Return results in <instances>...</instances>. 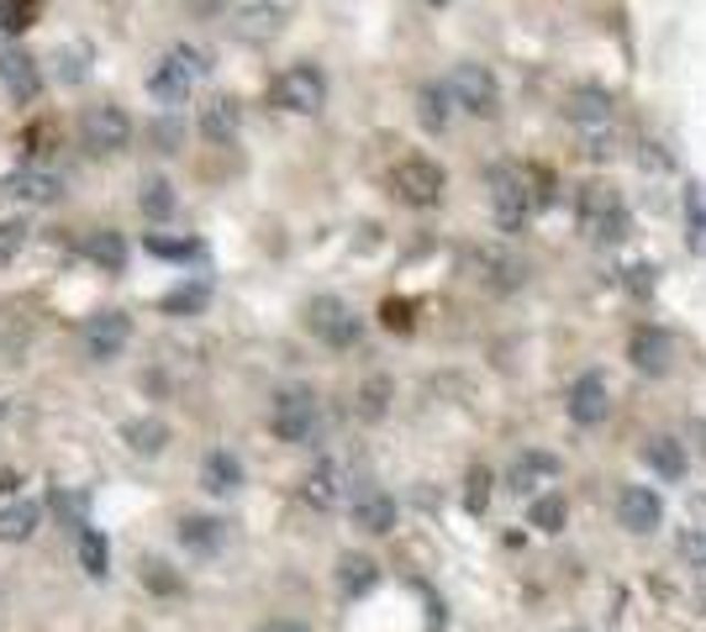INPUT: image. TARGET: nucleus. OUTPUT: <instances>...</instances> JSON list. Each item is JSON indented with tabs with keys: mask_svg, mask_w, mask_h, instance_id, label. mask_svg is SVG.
<instances>
[{
	"mask_svg": "<svg viewBox=\"0 0 706 632\" xmlns=\"http://www.w3.org/2000/svg\"><path fill=\"white\" fill-rule=\"evenodd\" d=\"M200 74H206V53L191 48V43H174V48L153 64L148 90H153V100H164V106H185V96L195 90Z\"/></svg>",
	"mask_w": 706,
	"mask_h": 632,
	"instance_id": "obj_1",
	"label": "nucleus"
},
{
	"mask_svg": "<svg viewBox=\"0 0 706 632\" xmlns=\"http://www.w3.org/2000/svg\"><path fill=\"white\" fill-rule=\"evenodd\" d=\"M317 422H322L317 390L291 385L269 401V427H274V438L280 443H312L317 438Z\"/></svg>",
	"mask_w": 706,
	"mask_h": 632,
	"instance_id": "obj_2",
	"label": "nucleus"
},
{
	"mask_svg": "<svg viewBox=\"0 0 706 632\" xmlns=\"http://www.w3.org/2000/svg\"><path fill=\"white\" fill-rule=\"evenodd\" d=\"M580 232L590 243H622L628 238V206L611 185H585L580 190Z\"/></svg>",
	"mask_w": 706,
	"mask_h": 632,
	"instance_id": "obj_3",
	"label": "nucleus"
},
{
	"mask_svg": "<svg viewBox=\"0 0 706 632\" xmlns=\"http://www.w3.org/2000/svg\"><path fill=\"white\" fill-rule=\"evenodd\" d=\"M533 179L528 170H512V164H501V170H490V211H496V227L501 232H522V221L533 217Z\"/></svg>",
	"mask_w": 706,
	"mask_h": 632,
	"instance_id": "obj_4",
	"label": "nucleus"
},
{
	"mask_svg": "<svg viewBox=\"0 0 706 632\" xmlns=\"http://www.w3.org/2000/svg\"><path fill=\"white\" fill-rule=\"evenodd\" d=\"M448 96L459 100L469 117H496L501 111V85H496V74L486 64H459L448 74Z\"/></svg>",
	"mask_w": 706,
	"mask_h": 632,
	"instance_id": "obj_5",
	"label": "nucleus"
},
{
	"mask_svg": "<svg viewBox=\"0 0 706 632\" xmlns=\"http://www.w3.org/2000/svg\"><path fill=\"white\" fill-rule=\"evenodd\" d=\"M79 138L90 153H122L132 143V117H127L122 106H111V100H100L90 106L85 117H79Z\"/></svg>",
	"mask_w": 706,
	"mask_h": 632,
	"instance_id": "obj_6",
	"label": "nucleus"
},
{
	"mask_svg": "<svg viewBox=\"0 0 706 632\" xmlns=\"http://www.w3.org/2000/svg\"><path fill=\"white\" fill-rule=\"evenodd\" d=\"M306 327H312L327 348H354V342H359V316H354V306L338 301V295H317V301L306 306Z\"/></svg>",
	"mask_w": 706,
	"mask_h": 632,
	"instance_id": "obj_7",
	"label": "nucleus"
},
{
	"mask_svg": "<svg viewBox=\"0 0 706 632\" xmlns=\"http://www.w3.org/2000/svg\"><path fill=\"white\" fill-rule=\"evenodd\" d=\"M274 100H280L285 111L312 117V111H322V100H327V79H322L317 64H291V69L274 79Z\"/></svg>",
	"mask_w": 706,
	"mask_h": 632,
	"instance_id": "obj_8",
	"label": "nucleus"
},
{
	"mask_svg": "<svg viewBox=\"0 0 706 632\" xmlns=\"http://www.w3.org/2000/svg\"><path fill=\"white\" fill-rule=\"evenodd\" d=\"M390 185H395V195H401L406 206H438L448 179H443V170L433 159H401L395 174H390Z\"/></svg>",
	"mask_w": 706,
	"mask_h": 632,
	"instance_id": "obj_9",
	"label": "nucleus"
},
{
	"mask_svg": "<svg viewBox=\"0 0 706 632\" xmlns=\"http://www.w3.org/2000/svg\"><path fill=\"white\" fill-rule=\"evenodd\" d=\"M469 269H475V280L490 285V291H517L528 280V264H522V253H512V248H475Z\"/></svg>",
	"mask_w": 706,
	"mask_h": 632,
	"instance_id": "obj_10",
	"label": "nucleus"
},
{
	"mask_svg": "<svg viewBox=\"0 0 706 632\" xmlns=\"http://www.w3.org/2000/svg\"><path fill=\"white\" fill-rule=\"evenodd\" d=\"M0 190L11 200H26V206H48L53 195H64V174H53L48 164H17L0 179Z\"/></svg>",
	"mask_w": 706,
	"mask_h": 632,
	"instance_id": "obj_11",
	"label": "nucleus"
},
{
	"mask_svg": "<svg viewBox=\"0 0 706 632\" xmlns=\"http://www.w3.org/2000/svg\"><path fill=\"white\" fill-rule=\"evenodd\" d=\"M611 412V390H607V374H580L575 385H569V422L575 427H596V422H607Z\"/></svg>",
	"mask_w": 706,
	"mask_h": 632,
	"instance_id": "obj_12",
	"label": "nucleus"
},
{
	"mask_svg": "<svg viewBox=\"0 0 706 632\" xmlns=\"http://www.w3.org/2000/svg\"><path fill=\"white\" fill-rule=\"evenodd\" d=\"M617 522H622L628 533H654L659 522H664V501H659V490L622 486L617 490Z\"/></svg>",
	"mask_w": 706,
	"mask_h": 632,
	"instance_id": "obj_13",
	"label": "nucleus"
},
{
	"mask_svg": "<svg viewBox=\"0 0 706 632\" xmlns=\"http://www.w3.org/2000/svg\"><path fill=\"white\" fill-rule=\"evenodd\" d=\"M0 85L17 96V106H32L43 96V74H37V58L26 48H0Z\"/></svg>",
	"mask_w": 706,
	"mask_h": 632,
	"instance_id": "obj_14",
	"label": "nucleus"
},
{
	"mask_svg": "<svg viewBox=\"0 0 706 632\" xmlns=\"http://www.w3.org/2000/svg\"><path fill=\"white\" fill-rule=\"evenodd\" d=\"M127 338H132V322H127L122 312H100V316L85 322V353L100 359V364H106V359H117V353L127 348Z\"/></svg>",
	"mask_w": 706,
	"mask_h": 632,
	"instance_id": "obj_15",
	"label": "nucleus"
},
{
	"mask_svg": "<svg viewBox=\"0 0 706 632\" xmlns=\"http://www.w3.org/2000/svg\"><path fill=\"white\" fill-rule=\"evenodd\" d=\"M564 117L575 127H611L617 122V100L601 90V85H580L564 96Z\"/></svg>",
	"mask_w": 706,
	"mask_h": 632,
	"instance_id": "obj_16",
	"label": "nucleus"
},
{
	"mask_svg": "<svg viewBox=\"0 0 706 632\" xmlns=\"http://www.w3.org/2000/svg\"><path fill=\"white\" fill-rule=\"evenodd\" d=\"M301 495H306V506L333 511L343 501V464L338 459H317L312 464V475L301 480Z\"/></svg>",
	"mask_w": 706,
	"mask_h": 632,
	"instance_id": "obj_17",
	"label": "nucleus"
},
{
	"mask_svg": "<svg viewBox=\"0 0 706 632\" xmlns=\"http://www.w3.org/2000/svg\"><path fill=\"white\" fill-rule=\"evenodd\" d=\"M628 359H633L638 374H664L670 369V338L659 327H638L628 338Z\"/></svg>",
	"mask_w": 706,
	"mask_h": 632,
	"instance_id": "obj_18",
	"label": "nucleus"
},
{
	"mask_svg": "<svg viewBox=\"0 0 706 632\" xmlns=\"http://www.w3.org/2000/svg\"><path fill=\"white\" fill-rule=\"evenodd\" d=\"M200 486L211 490V495H232V490L243 486V459L227 454V448H211L206 464H200Z\"/></svg>",
	"mask_w": 706,
	"mask_h": 632,
	"instance_id": "obj_19",
	"label": "nucleus"
},
{
	"mask_svg": "<svg viewBox=\"0 0 706 632\" xmlns=\"http://www.w3.org/2000/svg\"><path fill=\"white\" fill-rule=\"evenodd\" d=\"M354 527H365V533H390V527H395V501H390L385 490H359V495H354Z\"/></svg>",
	"mask_w": 706,
	"mask_h": 632,
	"instance_id": "obj_20",
	"label": "nucleus"
},
{
	"mask_svg": "<svg viewBox=\"0 0 706 632\" xmlns=\"http://www.w3.org/2000/svg\"><path fill=\"white\" fill-rule=\"evenodd\" d=\"M37 522H43V506H37V501H26V495L6 501V506H0V543H26V537L37 533Z\"/></svg>",
	"mask_w": 706,
	"mask_h": 632,
	"instance_id": "obj_21",
	"label": "nucleus"
},
{
	"mask_svg": "<svg viewBox=\"0 0 706 632\" xmlns=\"http://www.w3.org/2000/svg\"><path fill=\"white\" fill-rule=\"evenodd\" d=\"M227 527H221L217 516H206V511H191V516H180V543L191 548V554H217Z\"/></svg>",
	"mask_w": 706,
	"mask_h": 632,
	"instance_id": "obj_22",
	"label": "nucleus"
},
{
	"mask_svg": "<svg viewBox=\"0 0 706 632\" xmlns=\"http://www.w3.org/2000/svg\"><path fill=\"white\" fill-rule=\"evenodd\" d=\"M238 122H243L238 100L217 96V100H206V106H200V132H206L211 143H232V138H238Z\"/></svg>",
	"mask_w": 706,
	"mask_h": 632,
	"instance_id": "obj_23",
	"label": "nucleus"
},
{
	"mask_svg": "<svg viewBox=\"0 0 706 632\" xmlns=\"http://www.w3.org/2000/svg\"><path fill=\"white\" fill-rule=\"evenodd\" d=\"M338 585H343V596H369V590L380 585V564L369 559V554H343Z\"/></svg>",
	"mask_w": 706,
	"mask_h": 632,
	"instance_id": "obj_24",
	"label": "nucleus"
},
{
	"mask_svg": "<svg viewBox=\"0 0 706 632\" xmlns=\"http://www.w3.org/2000/svg\"><path fill=\"white\" fill-rule=\"evenodd\" d=\"M643 459H649V469H659V480H685V448L681 438H649L643 443Z\"/></svg>",
	"mask_w": 706,
	"mask_h": 632,
	"instance_id": "obj_25",
	"label": "nucleus"
},
{
	"mask_svg": "<svg viewBox=\"0 0 706 632\" xmlns=\"http://www.w3.org/2000/svg\"><path fill=\"white\" fill-rule=\"evenodd\" d=\"M122 438L132 454H143V459H153V454H164V443H170V427L159 422V416H138V422H127Z\"/></svg>",
	"mask_w": 706,
	"mask_h": 632,
	"instance_id": "obj_26",
	"label": "nucleus"
},
{
	"mask_svg": "<svg viewBox=\"0 0 706 632\" xmlns=\"http://www.w3.org/2000/svg\"><path fill=\"white\" fill-rule=\"evenodd\" d=\"M85 253H90L106 274H122L127 269V243H122V232H111V227L90 232V238H85Z\"/></svg>",
	"mask_w": 706,
	"mask_h": 632,
	"instance_id": "obj_27",
	"label": "nucleus"
},
{
	"mask_svg": "<svg viewBox=\"0 0 706 632\" xmlns=\"http://www.w3.org/2000/svg\"><path fill=\"white\" fill-rule=\"evenodd\" d=\"M528 522H533L537 533H564V522H569V501H564L560 490H548V495H533V506H528Z\"/></svg>",
	"mask_w": 706,
	"mask_h": 632,
	"instance_id": "obj_28",
	"label": "nucleus"
},
{
	"mask_svg": "<svg viewBox=\"0 0 706 632\" xmlns=\"http://www.w3.org/2000/svg\"><path fill=\"white\" fill-rule=\"evenodd\" d=\"M79 569L90 575V580H106V569H111V543L100 527H85L79 533Z\"/></svg>",
	"mask_w": 706,
	"mask_h": 632,
	"instance_id": "obj_29",
	"label": "nucleus"
},
{
	"mask_svg": "<svg viewBox=\"0 0 706 632\" xmlns=\"http://www.w3.org/2000/svg\"><path fill=\"white\" fill-rule=\"evenodd\" d=\"M448 85H422V90H416V117H422V127H427V132H443V127H448Z\"/></svg>",
	"mask_w": 706,
	"mask_h": 632,
	"instance_id": "obj_30",
	"label": "nucleus"
},
{
	"mask_svg": "<svg viewBox=\"0 0 706 632\" xmlns=\"http://www.w3.org/2000/svg\"><path fill=\"white\" fill-rule=\"evenodd\" d=\"M548 475H560V459L554 454H522V459L512 464V490H528L537 486V480H548Z\"/></svg>",
	"mask_w": 706,
	"mask_h": 632,
	"instance_id": "obj_31",
	"label": "nucleus"
},
{
	"mask_svg": "<svg viewBox=\"0 0 706 632\" xmlns=\"http://www.w3.org/2000/svg\"><path fill=\"white\" fill-rule=\"evenodd\" d=\"M685 227H691V253L706 259V185L685 190Z\"/></svg>",
	"mask_w": 706,
	"mask_h": 632,
	"instance_id": "obj_32",
	"label": "nucleus"
},
{
	"mask_svg": "<svg viewBox=\"0 0 706 632\" xmlns=\"http://www.w3.org/2000/svg\"><path fill=\"white\" fill-rule=\"evenodd\" d=\"M138 206H143V217H153V221L174 217V185L170 179H148L143 190H138Z\"/></svg>",
	"mask_w": 706,
	"mask_h": 632,
	"instance_id": "obj_33",
	"label": "nucleus"
},
{
	"mask_svg": "<svg viewBox=\"0 0 706 632\" xmlns=\"http://www.w3.org/2000/svg\"><path fill=\"white\" fill-rule=\"evenodd\" d=\"M385 406H390V380L385 374H374V380L359 385V416H365V422H380Z\"/></svg>",
	"mask_w": 706,
	"mask_h": 632,
	"instance_id": "obj_34",
	"label": "nucleus"
},
{
	"mask_svg": "<svg viewBox=\"0 0 706 632\" xmlns=\"http://www.w3.org/2000/svg\"><path fill=\"white\" fill-rule=\"evenodd\" d=\"M53 64H64V69H58L64 85H79V79L90 74V48H85V43H69L64 53H53Z\"/></svg>",
	"mask_w": 706,
	"mask_h": 632,
	"instance_id": "obj_35",
	"label": "nucleus"
},
{
	"mask_svg": "<svg viewBox=\"0 0 706 632\" xmlns=\"http://www.w3.org/2000/svg\"><path fill=\"white\" fill-rule=\"evenodd\" d=\"M200 306H206V285H180V291L164 295V312L170 316H191V312H200Z\"/></svg>",
	"mask_w": 706,
	"mask_h": 632,
	"instance_id": "obj_36",
	"label": "nucleus"
},
{
	"mask_svg": "<svg viewBox=\"0 0 706 632\" xmlns=\"http://www.w3.org/2000/svg\"><path fill=\"white\" fill-rule=\"evenodd\" d=\"M148 253H153V259H174V264H185V259L200 253V243H191V238H148Z\"/></svg>",
	"mask_w": 706,
	"mask_h": 632,
	"instance_id": "obj_37",
	"label": "nucleus"
},
{
	"mask_svg": "<svg viewBox=\"0 0 706 632\" xmlns=\"http://www.w3.org/2000/svg\"><path fill=\"white\" fill-rule=\"evenodd\" d=\"M32 22H37V6L32 0H0V26L6 32H26Z\"/></svg>",
	"mask_w": 706,
	"mask_h": 632,
	"instance_id": "obj_38",
	"label": "nucleus"
},
{
	"mask_svg": "<svg viewBox=\"0 0 706 632\" xmlns=\"http://www.w3.org/2000/svg\"><path fill=\"white\" fill-rule=\"evenodd\" d=\"M486 501H490V469H469V480H464V506L480 516Z\"/></svg>",
	"mask_w": 706,
	"mask_h": 632,
	"instance_id": "obj_39",
	"label": "nucleus"
},
{
	"mask_svg": "<svg viewBox=\"0 0 706 632\" xmlns=\"http://www.w3.org/2000/svg\"><path fill=\"white\" fill-rule=\"evenodd\" d=\"M26 243V221H0V269L11 264Z\"/></svg>",
	"mask_w": 706,
	"mask_h": 632,
	"instance_id": "obj_40",
	"label": "nucleus"
},
{
	"mask_svg": "<svg viewBox=\"0 0 706 632\" xmlns=\"http://www.w3.org/2000/svg\"><path fill=\"white\" fill-rule=\"evenodd\" d=\"M380 316H385L390 333H406V327H412V306H406V301H385V306H380Z\"/></svg>",
	"mask_w": 706,
	"mask_h": 632,
	"instance_id": "obj_41",
	"label": "nucleus"
},
{
	"mask_svg": "<svg viewBox=\"0 0 706 632\" xmlns=\"http://www.w3.org/2000/svg\"><path fill=\"white\" fill-rule=\"evenodd\" d=\"M654 274H659L654 264H633V269H628V291H633V295H649V291H654Z\"/></svg>",
	"mask_w": 706,
	"mask_h": 632,
	"instance_id": "obj_42",
	"label": "nucleus"
},
{
	"mask_svg": "<svg viewBox=\"0 0 706 632\" xmlns=\"http://www.w3.org/2000/svg\"><path fill=\"white\" fill-rule=\"evenodd\" d=\"M143 575H148V585H153V590H174V575H164V564H159V559H148Z\"/></svg>",
	"mask_w": 706,
	"mask_h": 632,
	"instance_id": "obj_43",
	"label": "nucleus"
},
{
	"mask_svg": "<svg viewBox=\"0 0 706 632\" xmlns=\"http://www.w3.org/2000/svg\"><path fill=\"white\" fill-rule=\"evenodd\" d=\"M643 170H670V153L659 143H643Z\"/></svg>",
	"mask_w": 706,
	"mask_h": 632,
	"instance_id": "obj_44",
	"label": "nucleus"
},
{
	"mask_svg": "<svg viewBox=\"0 0 706 632\" xmlns=\"http://www.w3.org/2000/svg\"><path fill=\"white\" fill-rule=\"evenodd\" d=\"M681 548L691 554V559H702V564H706V533H685V537H681Z\"/></svg>",
	"mask_w": 706,
	"mask_h": 632,
	"instance_id": "obj_45",
	"label": "nucleus"
},
{
	"mask_svg": "<svg viewBox=\"0 0 706 632\" xmlns=\"http://www.w3.org/2000/svg\"><path fill=\"white\" fill-rule=\"evenodd\" d=\"M259 632H306V628H301V622H285V617H274V622H264Z\"/></svg>",
	"mask_w": 706,
	"mask_h": 632,
	"instance_id": "obj_46",
	"label": "nucleus"
},
{
	"mask_svg": "<svg viewBox=\"0 0 706 632\" xmlns=\"http://www.w3.org/2000/svg\"><path fill=\"white\" fill-rule=\"evenodd\" d=\"M696 607H702V617H706V585H696Z\"/></svg>",
	"mask_w": 706,
	"mask_h": 632,
	"instance_id": "obj_47",
	"label": "nucleus"
},
{
	"mask_svg": "<svg viewBox=\"0 0 706 632\" xmlns=\"http://www.w3.org/2000/svg\"><path fill=\"white\" fill-rule=\"evenodd\" d=\"M696 443H702V448H706V422H696Z\"/></svg>",
	"mask_w": 706,
	"mask_h": 632,
	"instance_id": "obj_48",
	"label": "nucleus"
}]
</instances>
